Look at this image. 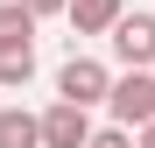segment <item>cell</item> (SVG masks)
Wrapping results in <instances>:
<instances>
[{"label": "cell", "mask_w": 155, "mask_h": 148, "mask_svg": "<svg viewBox=\"0 0 155 148\" xmlns=\"http://www.w3.org/2000/svg\"><path fill=\"white\" fill-rule=\"evenodd\" d=\"M134 148H155V127H134Z\"/></svg>", "instance_id": "8fae6325"}, {"label": "cell", "mask_w": 155, "mask_h": 148, "mask_svg": "<svg viewBox=\"0 0 155 148\" xmlns=\"http://www.w3.org/2000/svg\"><path fill=\"white\" fill-rule=\"evenodd\" d=\"M35 78V42H0V92H21Z\"/></svg>", "instance_id": "52a82bcc"}, {"label": "cell", "mask_w": 155, "mask_h": 148, "mask_svg": "<svg viewBox=\"0 0 155 148\" xmlns=\"http://www.w3.org/2000/svg\"><path fill=\"white\" fill-rule=\"evenodd\" d=\"M0 148H42V113L0 106Z\"/></svg>", "instance_id": "8992f818"}, {"label": "cell", "mask_w": 155, "mask_h": 148, "mask_svg": "<svg viewBox=\"0 0 155 148\" xmlns=\"http://www.w3.org/2000/svg\"><path fill=\"white\" fill-rule=\"evenodd\" d=\"M113 127H155V71H127L113 78Z\"/></svg>", "instance_id": "6da1fadb"}, {"label": "cell", "mask_w": 155, "mask_h": 148, "mask_svg": "<svg viewBox=\"0 0 155 148\" xmlns=\"http://www.w3.org/2000/svg\"><path fill=\"white\" fill-rule=\"evenodd\" d=\"M85 148H134V127H92Z\"/></svg>", "instance_id": "9c48e42d"}, {"label": "cell", "mask_w": 155, "mask_h": 148, "mask_svg": "<svg viewBox=\"0 0 155 148\" xmlns=\"http://www.w3.org/2000/svg\"><path fill=\"white\" fill-rule=\"evenodd\" d=\"M85 141H92V113L71 106V99H57L42 113V148H85Z\"/></svg>", "instance_id": "277c9868"}, {"label": "cell", "mask_w": 155, "mask_h": 148, "mask_svg": "<svg viewBox=\"0 0 155 148\" xmlns=\"http://www.w3.org/2000/svg\"><path fill=\"white\" fill-rule=\"evenodd\" d=\"M106 42H113V57H120L127 71H148V64H155V14H120Z\"/></svg>", "instance_id": "3957f363"}, {"label": "cell", "mask_w": 155, "mask_h": 148, "mask_svg": "<svg viewBox=\"0 0 155 148\" xmlns=\"http://www.w3.org/2000/svg\"><path fill=\"white\" fill-rule=\"evenodd\" d=\"M64 14H71V28H78V35H113V21H120L127 7H120V0H71Z\"/></svg>", "instance_id": "5b68a950"}, {"label": "cell", "mask_w": 155, "mask_h": 148, "mask_svg": "<svg viewBox=\"0 0 155 148\" xmlns=\"http://www.w3.org/2000/svg\"><path fill=\"white\" fill-rule=\"evenodd\" d=\"M57 99H71V106H99V99H113V71L99 64V57H71L64 71H57Z\"/></svg>", "instance_id": "7a4b0ae2"}, {"label": "cell", "mask_w": 155, "mask_h": 148, "mask_svg": "<svg viewBox=\"0 0 155 148\" xmlns=\"http://www.w3.org/2000/svg\"><path fill=\"white\" fill-rule=\"evenodd\" d=\"M0 42H35V14L21 0H0Z\"/></svg>", "instance_id": "ba28073f"}, {"label": "cell", "mask_w": 155, "mask_h": 148, "mask_svg": "<svg viewBox=\"0 0 155 148\" xmlns=\"http://www.w3.org/2000/svg\"><path fill=\"white\" fill-rule=\"evenodd\" d=\"M21 7H28V14L42 21V14H64V7H71V0H21Z\"/></svg>", "instance_id": "30bf717a"}]
</instances>
